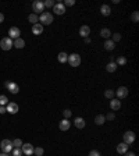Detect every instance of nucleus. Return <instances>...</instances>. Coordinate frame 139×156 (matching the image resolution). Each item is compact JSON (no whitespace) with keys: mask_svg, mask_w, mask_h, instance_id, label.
Instances as JSON below:
<instances>
[{"mask_svg":"<svg viewBox=\"0 0 139 156\" xmlns=\"http://www.w3.org/2000/svg\"><path fill=\"white\" fill-rule=\"evenodd\" d=\"M89 33H90V28L88 27V25H82L81 28H79V35L85 39V38H89Z\"/></svg>","mask_w":139,"mask_h":156,"instance_id":"2eb2a0df","label":"nucleus"},{"mask_svg":"<svg viewBox=\"0 0 139 156\" xmlns=\"http://www.w3.org/2000/svg\"><path fill=\"white\" fill-rule=\"evenodd\" d=\"M131 21H132V22H138L139 21V13L138 11H134V13H132V15H131Z\"/></svg>","mask_w":139,"mask_h":156,"instance_id":"2f4dec72","label":"nucleus"},{"mask_svg":"<svg viewBox=\"0 0 139 156\" xmlns=\"http://www.w3.org/2000/svg\"><path fill=\"white\" fill-rule=\"evenodd\" d=\"M74 124L76 128H79V130H82V128H85V125H86V121L82 119V117H75V120H74Z\"/></svg>","mask_w":139,"mask_h":156,"instance_id":"dca6fc26","label":"nucleus"},{"mask_svg":"<svg viewBox=\"0 0 139 156\" xmlns=\"http://www.w3.org/2000/svg\"><path fill=\"white\" fill-rule=\"evenodd\" d=\"M39 21H41V25H50L52 22H53V14L52 13H49V11H45V13H42L39 17Z\"/></svg>","mask_w":139,"mask_h":156,"instance_id":"f257e3e1","label":"nucleus"},{"mask_svg":"<svg viewBox=\"0 0 139 156\" xmlns=\"http://www.w3.org/2000/svg\"><path fill=\"white\" fill-rule=\"evenodd\" d=\"M124 156H136V155H135L134 152H125V153H124Z\"/></svg>","mask_w":139,"mask_h":156,"instance_id":"a19ab883","label":"nucleus"},{"mask_svg":"<svg viewBox=\"0 0 139 156\" xmlns=\"http://www.w3.org/2000/svg\"><path fill=\"white\" fill-rule=\"evenodd\" d=\"M3 21H4V14H3V13H0V24H1Z\"/></svg>","mask_w":139,"mask_h":156,"instance_id":"79ce46f5","label":"nucleus"},{"mask_svg":"<svg viewBox=\"0 0 139 156\" xmlns=\"http://www.w3.org/2000/svg\"><path fill=\"white\" fill-rule=\"evenodd\" d=\"M111 35H113V39H111V41L114 42V43L118 41H121V33H111Z\"/></svg>","mask_w":139,"mask_h":156,"instance_id":"f704fd0d","label":"nucleus"},{"mask_svg":"<svg viewBox=\"0 0 139 156\" xmlns=\"http://www.w3.org/2000/svg\"><path fill=\"white\" fill-rule=\"evenodd\" d=\"M104 121H106V117L103 114H97L96 117H95V123H96L97 125H103Z\"/></svg>","mask_w":139,"mask_h":156,"instance_id":"393cba45","label":"nucleus"},{"mask_svg":"<svg viewBox=\"0 0 139 156\" xmlns=\"http://www.w3.org/2000/svg\"><path fill=\"white\" fill-rule=\"evenodd\" d=\"M116 95H117L118 99H125L128 96V88L127 86H120L116 91Z\"/></svg>","mask_w":139,"mask_h":156,"instance_id":"9d476101","label":"nucleus"},{"mask_svg":"<svg viewBox=\"0 0 139 156\" xmlns=\"http://www.w3.org/2000/svg\"><path fill=\"white\" fill-rule=\"evenodd\" d=\"M11 153H13V156H21L22 155L21 148H14V149L11 151Z\"/></svg>","mask_w":139,"mask_h":156,"instance_id":"473e14b6","label":"nucleus"},{"mask_svg":"<svg viewBox=\"0 0 139 156\" xmlns=\"http://www.w3.org/2000/svg\"><path fill=\"white\" fill-rule=\"evenodd\" d=\"M110 109L113 110V112H117L121 109V100L120 99H111L110 100Z\"/></svg>","mask_w":139,"mask_h":156,"instance_id":"ddd939ff","label":"nucleus"},{"mask_svg":"<svg viewBox=\"0 0 139 156\" xmlns=\"http://www.w3.org/2000/svg\"><path fill=\"white\" fill-rule=\"evenodd\" d=\"M100 36H103L104 39H110L111 31H110L108 28H102V29H100Z\"/></svg>","mask_w":139,"mask_h":156,"instance_id":"4be33fe9","label":"nucleus"},{"mask_svg":"<svg viewBox=\"0 0 139 156\" xmlns=\"http://www.w3.org/2000/svg\"><path fill=\"white\" fill-rule=\"evenodd\" d=\"M28 21H29V22H32V25L38 24V21H39V18H38V14H35V13L29 14V15H28Z\"/></svg>","mask_w":139,"mask_h":156,"instance_id":"a878e982","label":"nucleus"},{"mask_svg":"<svg viewBox=\"0 0 139 156\" xmlns=\"http://www.w3.org/2000/svg\"><path fill=\"white\" fill-rule=\"evenodd\" d=\"M68 64L71 67H78L81 64V56L78 53H72V54H68Z\"/></svg>","mask_w":139,"mask_h":156,"instance_id":"7ed1b4c3","label":"nucleus"},{"mask_svg":"<svg viewBox=\"0 0 139 156\" xmlns=\"http://www.w3.org/2000/svg\"><path fill=\"white\" fill-rule=\"evenodd\" d=\"M114 63H116L117 66H124V64H127V59H125L124 56H118L117 60H116Z\"/></svg>","mask_w":139,"mask_h":156,"instance_id":"bb28decb","label":"nucleus"},{"mask_svg":"<svg viewBox=\"0 0 139 156\" xmlns=\"http://www.w3.org/2000/svg\"><path fill=\"white\" fill-rule=\"evenodd\" d=\"M32 10H33L35 14H38V13H41V14H42V11L45 10V4H43V1H41V0L33 1V3H32Z\"/></svg>","mask_w":139,"mask_h":156,"instance_id":"0eeeda50","label":"nucleus"},{"mask_svg":"<svg viewBox=\"0 0 139 156\" xmlns=\"http://www.w3.org/2000/svg\"><path fill=\"white\" fill-rule=\"evenodd\" d=\"M0 48H1L3 50H10L11 48H13V39H10L9 36H7V38H3V39L0 41Z\"/></svg>","mask_w":139,"mask_h":156,"instance_id":"423d86ee","label":"nucleus"},{"mask_svg":"<svg viewBox=\"0 0 139 156\" xmlns=\"http://www.w3.org/2000/svg\"><path fill=\"white\" fill-rule=\"evenodd\" d=\"M53 11L54 14H57V15H63L65 13V6L63 3H56L53 6Z\"/></svg>","mask_w":139,"mask_h":156,"instance_id":"9b49d317","label":"nucleus"},{"mask_svg":"<svg viewBox=\"0 0 139 156\" xmlns=\"http://www.w3.org/2000/svg\"><path fill=\"white\" fill-rule=\"evenodd\" d=\"M100 13H102V15L108 17V15L111 14V9H110V6H108V4H103V6L100 7Z\"/></svg>","mask_w":139,"mask_h":156,"instance_id":"a211bd4d","label":"nucleus"},{"mask_svg":"<svg viewBox=\"0 0 139 156\" xmlns=\"http://www.w3.org/2000/svg\"><path fill=\"white\" fill-rule=\"evenodd\" d=\"M114 95H116V92L111 91V89H106L104 91V96H106L107 99H114Z\"/></svg>","mask_w":139,"mask_h":156,"instance_id":"cd10ccee","label":"nucleus"},{"mask_svg":"<svg viewBox=\"0 0 139 156\" xmlns=\"http://www.w3.org/2000/svg\"><path fill=\"white\" fill-rule=\"evenodd\" d=\"M128 146L127 144H124V142H120L117 145V152L120 153V155H124L125 152H128Z\"/></svg>","mask_w":139,"mask_h":156,"instance_id":"f3484780","label":"nucleus"},{"mask_svg":"<svg viewBox=\"0 0 139 156\" xmlns=\"http://www.w3.org/2000/svg\"><path fill=\"white\" fill-rule=\"evenodd\" d=\"M6 110H7L10 114H15V113L18 112V104L15 103V102H9V103L6 104Z\"/></svg>","mask_w":139,"mask_h":156,"instance_id":"f8f14e48","label":"nucleus"},{"mask_svg":"<svg viewBox=\"0 0 139 156\" xmlns=\"http://www.w3.org/2000/svg\"><path fill=\"white\" fill-rule=\"evenodd\" d=\"M20 35H21V31H20L18 27H11L9 29V38L10 39H18Z\"/></svg>","mask_w":139,"mask_h":156,"instance_id":"6e6552de","label":"nucleus"},{"mask_svg":"<svg viewBox=\"0 0 139 156\" xmlns=\"http://www.w3.org/2000/svg\"><path fill=\"white\" fill-rule=\"evenodd\" d=\"M0 156H9V153H3V152H1V153H0Z\"/></svg>","mask_w":139,"mask_h":156,"instance_id":"c03bdc74","label":"nucleus"},{"mask_svg":"<svg viewBox=\"0 0 139 156\" xmlns=\"http://www.w3.org/2000/svg\"><path fill=\"white\" fill-rule=\"evenodd\" d=\"M106 70H107V73H114V71L117 70V64L114 62H110L106 66Z\"/></svg>","mask_w":139,"mask_h":156,"instance_id":"5701e85b","label":"nucleus"},{"mask_svg":"<svg viewBox=\"0 0 139 156\" xmlns=\"http://www.w3.org/2000/svg\"><path fill=\"white\" fill-rule=\"evenodd\" d=\"M0 149H1L3 153H10L11 151L14 149L13 141H10V139H3V141L0 142Z\"/></svg>","mask_w":139,"mask_h":156,"instance_id":"f03ea898","label":"nucleus"},{"mask_svg":"<svg viewBox=\"0 0 139 156\" xmlns=\"http://www.w3.org/2000/svg\"><path fill=\"white\" fill-rule=\"evenodd\" d=\"M7 103H9V99H7V96H4V95H0V106H6Z\"/></svg>","mask_w":139,"mask_h":156,"instance_id":"c756f323","label":"nucleus"},{"mask_svg":"<svg viewBox=\"0 0 139 156\" xmlns=\"http://www.w3.org/2000/svg\"><path fill=\"white\" fill-rule=\"evenodd\" d=\"M89 156H102V155H100L99 151H90V152H89Z\"/></svg>","mask_w":139,"mask_h":156,"instance_id":"58836bf2","label":"nucleus"},{"mask_svg":"<svg viewBox=\"0 0 139 156\" xmlns=\"http://www.w3.org/2000/svg\"><path fill=\"white\" fill-rule=\"evenodd\" d=\"M63 116H64V119H70V117L72 116V112H71L70 109H65L64 112H63Z\"/></svg>","mask_w":139,"mask_h":156,"instance_id":"72a5a7b5","label":"nucleus"},{"mask_svg":"<svg viewBox=\"0 0 139 156\" xmlns=\"http://www.w3.org/2000/svg\"><path fill=\"white\" fill-rule=\"evenodd\" d=\"M25 46V41L21 39V38H18V39H15V41L13 42V48H17V49H22Z\"/></svg>","mask_w":139,"mask_h":156,"instance_id":"412c9836","label":"nucleus"},{"mask_svg":"<svg viewBox=\"0 0 139 156\" xmlns=\"http://www.w3.org/2000/svg\"><path fill=\"white\" fill-rule=\"evenodd\" d=\"M4 86L10 91L13 95H17L18 92H20V86H18V84H15V82H11V81H6L4 82Z\"/></svg>","mask_w":139,"mask_h":156,"instance_id":"39448f33","label":"nucleus"},{"mask_svg":"<svg viewBox=\"0 0 139 156\" xmlns=\"http://www.w3.org/2000/svg\"><path fill=\"white\" fill-rule=\"evenodd\" d=\"M104 117H106V119H108L110 121H113V120L116 119V114H114L113 112H110V113H108V114H107V116H104Z\"/></svg>","mask_w":139,"mask_h":156,"instance_id":"4c0bfd02","label":"nucleus"},{"mask_svg":"<svg viewBox=\"0 0 139 156\" xmlns=\"http://www.w3.org/2000/svg\"><path fill=\"white\" fill-rule=\"evenodd\" d=\"M57 60L60 63H67V60H68V54L65 52H60L59 53V56H57Z\"/></svg>","mask_w":139,"mask_h":156,"instance_id":"b1692460","label":"nucleus"},{"mask_svg":"<svg viewBox=\"0 0 139 156\" xmlns=\"http://www.w3.org/2000/svg\"><path fill=\"white\" fill-rule=\"evenodd\" d=\"M32 33L33 35H41V33H43V25H41V24L32 25Z\"/></svg>","mask_w":139,"mask_h":156,"instance_id":"6ab92c4d","label":"nucleus"},{"mask_svg":"<svg viewBox=\"0 0 139 156\" xmlns=\"http://www.w3.org/2000/svg\"><path fill=\"white\" fill-rule=\"evenodd\" d=\"M21 151L22 153H25L27 156H31L33 155V151H35V146L31 145V144H22L21 146Z\"/></svg>","mask_w":139,"mask_h":156,"instance_id":"1a4fd4ad","label":"nucleus"},{"mask_svg":"<svg viewBox=\"0 0 139 156\" xmlns=\"http://www.w3.org/2000/svg\"><path fill=\"white\" fill-rule=\"evenodd\" d=\"M90 42H92V39H90V38H85V45H89Z\"/></svg>","mask_w":139,"mask_h":156,"instance_id":"37998d69","label":"nucleus"},{"mask_svg":"<svg viewBox=\"0 0 139 156\" xmlns=\"http://www.w3.org/2000/svg\"><path fill=\"white\" fill-rule=\"evenodd\" d=\"M33 153H35L36 156H43V153H45V149H43L42 146H38V148H35Z\"/></svg>","mask_w":139,"mask_h":156,"instance_id":"c85d7f7f","label":"nucleus"},{"mask_svg":"<svg viewBox=\"0 0 139 156\" xmlns=\"http://www.w3.org/2000/svg\"><path fill=\"white\" fill-rule=\"evenodd\" d=\"M22 144H24V142H22L20 138H17V139H14V141H13V146H14V148H21Z\"/></svg>","mask_w":139,"mask_h":156,"instance_id":"7c9ffc66","label":"nucleus"},{"mask_svg":"<svg viewBox=\"0 0 139 156\" xmlns=\"http://www.w3.org/2000/svg\"><path fill=\"white\" fill-rule=\"evenodd\" d=\"M4 113H7L6 106H0V114H4Z\"/></svg>","mask_w":139,"mask_h":156,"instance_id":"ea45409f","label":"nucleus"},{"mask_svg":"<svg viewBox=\"0 0 139 156\" xmlns=\"http://www.w3.org/2000/svg\"><path fill=\"white\" fill-rule=\"evenodd\" d=\"M63 4H64V6H68V7H71V6H74L75 4V0H64Z\"/></svg>","mask_w":139,"mask_h":156,"instance_id":"e433bc0d","label":"nucleus"},{"mask_svg":"<svg viewBox=\"0 0 139 156\" xmlns=\"http://www.w3.org/2000/svg\"><path fill=\"white\" fill-rule=\"evenodd\" d=\"M70 127H71V123H70L68 119H63V120L59 123V128H60L61 131H67Z\"/></svg>","mask_w":139,"mask_h":156,"instance_id":"4468645a","label":"nucleus"},{"mask_svg":"<svg viewBox=\"0 0 139 156\" xmlns=\"http://www.w3.org/2000/svg\"><path fill=\"white\" fill-rule=\"evenodd\" d=\"M43 4H45V7H53L56 3L53 0H46V1H43Z\"/></svg>","mask_w":139,"mask_h":156,"instance_id":"c9c22d12","label":"nucleus"},{"mask_svg":"<svg viewBox=\"0 0 139 156\" xmlns=\"http://www.w3.org/2000/svg\"><path fill=\"white\" fill-rule=\"evenodd\" d=\"M135 138H136V135H135V133L134 131H127L124 135H122V142L124 144H127V145H131V144H134L135 142Z\"/></svg>","mask_w":139,"mask_h":156,"instance_id":"20e7f679","label":"nucleus"},{"mask_svg":"<svg viewBox=\"0 0 139 156\" xmlns=\"http://www.w3.org/2000/svg\"><path fill=\"white\" fill-rule=\"evenodd\" d=\"M114 48H116V43L111 41V39H106V42H104V49L108 50V52H111V50H114Z\"/></svg>","mask_w":139,"mask_h":156,"instance_id":"aec40b11","label":"nucleus"}]
</instances>
